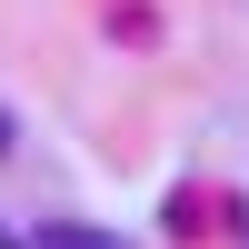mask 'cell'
Here are the masks:
<instances>
[{"instance_id":"1","label":"cell","mask_w":249,"mask_h":249,"mask_svg":"<svg viewBox=\"0 0 249 249\" xmlns=\"http://www.w3.org/2000/svg\"><path fill=\"white\" fill-rule=\"evenodd\" d=\"M30 249H120V239H110V230H90V219H50Z\"/></svg>"},{"instance_id":"2","label":"cell","mask_w":249,"mask_h":249,"mask_svg":"<svg viewBox=\"0 0 249 249\" xmlns=\"http://www.w3.org/2000/svg\"><path fill=\"white\" fill-rule=\"evenodd\" d=\"M0 249H20V239H10V230H0Z\"/></svg>"}]
</instances>
